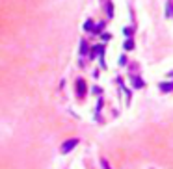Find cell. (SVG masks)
Listing matches in <instances>:
<instances>
[{
	"instance_id": "6da1fadb",
	"label": "cell",
	"mask_w": 173,
	"mask_h": 169,
	"mask_svg": "<svg viewBox=\"0 0 173 169\" xmlns=\"http://www.w3.org/2000/svg\"><path fill=\"white\" fill-rule=\"evenodd\" d=\"M77 145H78V140H77V138H73V140H67L65 143L61 145V152H63V154H67V152H71V151H73V149H74Z\"/></svg>"
},
{
	"instance_id": "7a4b0ae2",
	"label": "cell",
	"mask_w": 173,
	"mask_h": 169,
	"mask_svg": "<svg viewBox=\"0 0 173 169\" xmlns=\"http://www.w3.org/2000/svg\"><path fill=\"white\" fill-rule=\"evenodd\" d=\"M158 88L162 93H169V91H173V82H162Z\"/></svg>"
},
{
	"instance_id": "3957f363",
	"label": "cell",
	"mask_w": 173,
	"mask_h": 169,
	"mask_svg": "<svg viewBox=\"0 0 173 169\" xmlns=\"http://www.w3.org/2000/svg\"><path fill=\"white\" fill-rule=\"evenodd\" d=\"M104 54V47L102 45H97V47H93V52L90 54V58H93V56H102Z\"/></svg>"
},
{
	"instance_id": "277c9868",
	"label": "cell",
	"mask_w": 173,
	"mask_h": 169,
	"mask_svg": "<svg viewBox=\"0 0 173 169\" xmlns=\"http://www.w3.org/2000/svg\"><path fill=\"white\" fill-rule=\"evenodd\" d=\"M77 89H78V95L82 97V95H86V82L80 78V80H77Z\"/></svg>"
},
{
	"instance_id": "5b68a950",
	"label": "cell",
	"mask_w": 173,
	"mask_h": 169,
	"mask_svg": "<svg viewBox=\"0 0 173 169\" xmlns=\"http://www.w3.org/2000/svg\"><path fill=\"white\" fill-rule=\"evenodd\" d=\"M131 80H132V86L136 88V89H140V88H143V80L142 78H140V76H131Z\"/></svg>"
},
{
	"instance_id": "8992f818",
	"label": "cell",
	"mask_w": 173,
	"mask_h": 169,
	"mask_svg": "<svg viewBox=\"0 0 173 169\" xmlns=\"http://www.w3.org/2000/svg\"><path fill=\"white\" fill-rule=\"evenodd\" d=\"M166 17L168 19L173 17V0H168V4H166Z\"/></svg>"
},
{
	"instance_id": "52a82bcc",
	"label": "cell",
	"mask_w": 173,
	"mask_h": 169,
	"mask_svg": "<svg viewBox=\"0 0 173 169\" xmlns=\"http://www.w3.org/2000/svg\"><path fill=\"white\" fill-rule=\"evenodd\" d=\"M106 17H108V19L114 17V6H112L110 0H106Z\"/></svg>"
},
{
	"instance_id": "ba28073f",
	"label": "cell",
	"mask_w": 173,
	"mask_h": 169,
	"mask_svg": "<svg viewBox=\"0 0 173 169\" xmlns=\"http://www.w3.org/2000/svg\"><path fill=\"white\" fill-rule=\"evenodd\" d=\"M84 30H86V32H93V30H95V24H93L91 19L88 20V23H84Z\"/></svg>"
},
{
	"instance_id": "9c48e42d",
	"label": "cell",
	"mask_w": 173,
	"mask_h": 169,
	"mask_svg": "<svg viewBox=\"0 0 173 169\" xmlns=\"http://www.w3.org/2000/svg\"><path fill=\"white\" fill-rule=\"evenodd\" d=\"M123 48H125V50H134V41H132V39H127L125 45H123Z\"/></svg>"
},
{
	"instance_id": "30bf717a",
	"label": "cell",
	"mask_w": 173,
	"mask_h": 169,
	"mask_svg": "<svg viewBox=\"0 0 173 169\" xmlns=\"http://www.w3.org/2000/svg\"><path fill=\"white\" fill-rule=\"evenodd\" d=\"M88 43H86V41H82V43H80V54H88Z\"/></svg>"
},
{
	"instance_id": "8fae6325",
	"label": "cell",
	"mask_w": 173,
	"mask_h": 169,
	"mask_svg": "<svg viewBox=\"0 0 173 169\" xmlns=\"http://www.w3.org/2000/svg\"><path fill=\"white\" fill-rule=\"evenodd\" d=\"M123 32H125V35H127L128 39H131V37H132V34H134V30H132V28H125Z\"/></svg>"
},
{
	"instance_id": "7c38bea8",
	"label": "cell",
	"mask_w": 173,
	"mask_h": 169,
	"mask_svg": "<svg viewBox=\"0 0 173 169\" xmlns=\"http://www.w3.org/2000/svg\"><path fill=\"white\" fill-rule=\"evenodd\" d=\"M119 63H121V65H125V63H127V58H125V56H121V58H119Z\"/></svg>"
},
{
	"instance_id": "4fadbf2b",
	"label": "cell",
	"mask_w": 173,
	"mask_h": 169,
	"mask_svg": "<svg viewBox=\"0 0 173 169\" xmlns=\"http://www.w3.org/2000/svg\"><path fill=\"white\" fill-rule=\"evenodd\" d=\"M102 167H104V169H112L110 165H108V162H106V160H102Z\"/></svg>"
}]
</instances>
